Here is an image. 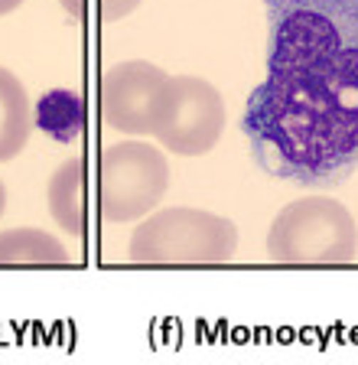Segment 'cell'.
I'll return each instance as SVG.
<instances>
[{
	"label": "cell",
	"instance_id": "5b68a950",
	"mask_svg": "<svg viewBox=\"0 0 358 365\" xmlns=\"http://www.w3.org/2000/svg\"><path fill=\"white\" fill-rule=\"evenodd\" d=\"M169 186V160L147 140H121L101 150L98 209L111 225L140 222L160 205Z\"/></svg>",
	"mask_w": 358,
	"mask_h": 365
},
{
	"label": "cell",
	"instance_id": "8fae6325",
	"mask_svg": "<svg viewBox=\"0 0 358 365\" xmlns=\"http://www.w3.org/2000/svg\"><path fill=\"white\" fill-rule=\"evenodd\" d=\"M62 7H65V14H72L75 20H92V16H98V20H124V16H130L134 10L140 7V0H59Z\"/></svg>",
	"mask_w": 358,
	"mask_h": 365
},
{
	"label": "cell",
	"instance_id": "ba28073f",
	"mask_svg": "<svg viewBox=\"0 0 358 365\" xmlns=\"http://www.w3.org/2000/svg\"><path fill=\"white\" fill-rule=\"evenodd\" d=\"M46 205L59 228L82 238L88 232V163L85 157L65 160L49 180Z\"/></svg>",
	"mask_w": 358,
	"mask_h": 365
},
{
	"label": "cell",
	"instance_id": "7c38bea8",
	"mask_svg": "<svg viewBox=\"0 0 358 365\" xmlns=\"http://www.w3.org/2000/svg\"><path fill=\"white\" fill-rule=\"evenodd\" d=\"M23 0H0V16H7V14H14L16 7H20Z\"/></svg>",
	"mask_w": 358,
	"mask_h": 365
},
{
	"label": "cell",
	"instance_id": "7a4b0ae2",
	"mask_svg": "<svg viewBox=\"0 0 358 365\" xmlns=\"http://www.w3.org/2000/svg\"><path fill=\"white\" fill-rule=\"evenodd\" d=\"M267 76L358 95V0H264Z\"/></svg>",
	"mask_w": 358,
	"mask_h": 365
},
{
	"label": "cell",
	"instance_id": "52a82bcc",
	"mask_svg": "<svg viewBox=\"0 0 358 365\" xmlns=\"http://www.w3.org/2000/svg\"><path fill=\"white\" fill-rule=\"evenodd\" d=\"M169 76L160 66L130 59L101 76V121L121 134H153Z\"/></svg>",
	"mask_w": 358,
	"mask_h": 365
},
{
	"label": "cell",
	"instance_id": "4fadbf2b",
	"mask_svg": "<svg viewBox=\"0 0 358 365\" xmlns=\"http://www.w3.org/2000/svg\"><path fill=\"white\" fill-rule=\"evenodd\" d=\"M4 205H7V190H4V182H0V215H4Z\"/></svg>",
	"mask_w": 358,
	"mask_h": 365
},
{
	"label": "cell",
	"instance_id": "8992f818",
	"mask_svg": "<svg viewBox=\"0 0 358 365\" xmlns=\"http://www.w3.org/2000/svg\"><path fill=\"white\" fill-rule=\"evenodd\" d=\"M225 98L199 76H169L153 137L179 157H202L225 134Z\"/></svg>",
	"mask_w": 358,
	"mask_h": 365
},
{
	"label": "cell",
	"instance_id": "3957f363",
	"mask_svg": "<svg viewBox=\"0 0 358 365\" xmlns=\"http://www.w3.org/2000/svg\"><path fill=\"white\" fill-rule=\"evenodd\" d=\"M267 255L277 264H349L358 255L355 215L332 196L293 199L267 228Z\"/></svg>",
	"mask_w": 358,
	"mask_h": 365
},
{
	"label": "cell",
	"instance_id": "30bf717a",
	"mask_svg": "<svg viewBox=\"0 0 358 365\" xmlns=\"http://www.w3.org/2000/svg\"><path fill=\"white\" fill-rule=\"evenodd\" d=\"M69 248L43 228H7L0 232V264H23V267H65Z\"/></svg>",
	"mask_w": 358,
	"mask_h": 365
},
{
	"label": "cell",
	"instance_id": "6da1fadb",
	"mask_svg": "<svg viewBox=\"0 0 358 365\" xmlns=\"http://www.w3.org/2000/svg\"><path fill=\"white\" fill-rule=\"evenodd\" d=\"M241 134L264 173L332 186L358 167V95L267 76L248 95Z\"/></svg>",
	"mask_w": 358,
	"mask_h": 365
},
{
	"label": "cell",
	"instance_id": "277c9868",
	"mask_svg": "<svg viewBox=\"0 0 358 365\" xmlns=\"http://www.w3.org/2000/svg\"><path fill=\"white\" fill-rule=\"evenodd\" d=\"M238 251V228L231 219L206 209L173 205L140 219L130 235L134 264H221Z\"/></svg>",
	"mask_w": 358,
	"mask_h": 365
},
{
	"label": "cell",
	"instance_id": "9c48e42d",
	"mask_svg": "<svg viewBox=\"0 0 358 365\" xmlns=\"http://www.w3.org/2000/svg\"><path fill=\"white\" fill-rule=\"evenodd\" d=\"M33 134V105L23 82L0 66V163L14 160Z\"/></svg>",
	"mask_w": 358,
	"mask_h": 365
}]
</instances>
